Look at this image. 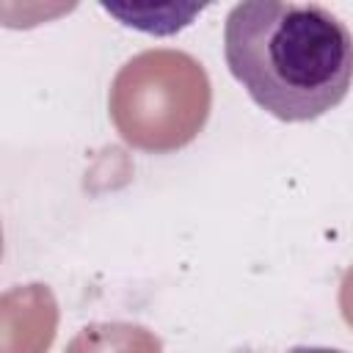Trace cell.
I'll return each instance as SVG.
<instances>
[{"mask_svg": "<svg viewBox=\"0 0 353 353\" xmlns=\"http://www.w3.org/2000/svg\"><path fill=\"white\" fill-rule=\"evenodd\" d=\"M287 353H345V350H336V347H323V345H295V347H290Z\"/></svg>", "mask_w": 353, "mask_h": 353, "instance_id": "cell-3", "label": "cell"}, {"mask_svg": "<svg viewBox=\"0 0 353 353\" xmlns=\"http://www.w3.org/2000/svg\"><path fill=\"white\" fill-rule=\"evenodd\" d=\"M223 55L245 94L281 121L320 119L353 85V33L320 3L232 6Z\"/></svg>", "mask_w": 353, "mask_h": 353, "instance_id": "cell-1", "label": "cell"}, {"mask_svg": "<svg viewBox=\"0 0 353 353\" xmlns=\"http://www.w3.org/2000/svg\"><path fill=\"white\" fill-rule=\"evenodd\" d=\"M102 8L110 17L121 19V25H127V28L165 36V33H176V30L188 28L190 19L196 14H201L204 6H113V3H102Z\"/></svg>", "mask_w": 353, "mask_h": 353, "instance_id": "cell-2", "label": "cell"}]
</instances>
